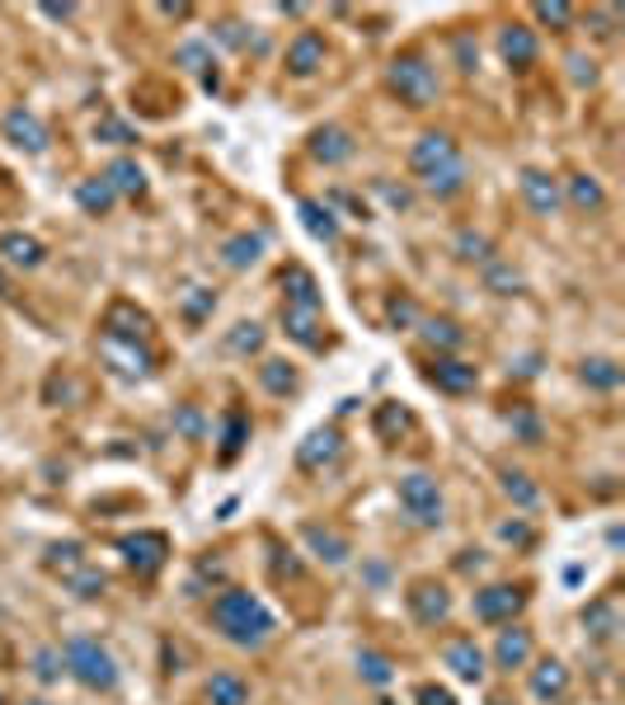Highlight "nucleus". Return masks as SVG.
<instances>
[{
    "mask_svg": "<svg viewBox=\"0 0 625 705\" xmlns=\"http://www.w3.org/2000/svg\"><path fill=\"white\" fill-rule=\"evenodd\" d=\"M409 165H414L419 183L433 197H457L465 189V161L447 132H423L414 141V151H409Z\"/></svg>",
    "mask_w": 625,
    "mask_h": 705,
    "instance_id": "1",
    "label": "nucleus"
},
{
    "mask_svg": "<svg viewBox=\"0 0 625 705\" xmlns=\"http://www.w3.org/2000/svg\"><path fill=\"white\" fill-rule=\"evenodd\" d=\"M212 620H217V630L226 634L231 644H245V649H259L268 634L278 630L273 612L254 598L245 588H226L217 602H212Z\"/></svg>",
    "mask_w": 625,
    "mask_h": 705,
    "instance_id": "2",
    "label": "nucleus"
},
{
    "mask_svg": "<svg viewBox=\"0 0 625 705\" xmlns=\"http://www.w3.org/2000/svg\"><path fill=\"white\" fill-rule=\"evenodd\" d=\"M386 85H391V94L400 99V104H409V108H429V104H437V94H443V80H437V70H433V62L423 52L391 56Z\"/></svg>",
    "mask_w": 625,
    "mask_h": 705,
    "instance_id": "3",
    "label": "nucleus"
},
{
    "mask_svg": "<svg viewBox=\"0 0 625 705\" xmlns=\"http://www.w3.org/2000/svg\"><path fill=\"white\" fill-rule=\"evenodd\" d=\"M62 663H66V672L90 691H113L118 687V663H113L109 649L99 640H90V634H71V640L62 644Z\"/></svg>",
    "mask_w": 625,
    "mask_h": 705,
    "instance_id": "4",
    "label": "nucleus"
},
{
    "mask_svg": "<svg viewBox=\"0 0 625 705\" xmlns=\"http://www.w3.org/2000/svg\"><path fill=\"white\" fill-rule=\"evenodd\" d=\"M400 503L405 513L419 522V527H437L443 522V493H437V479L433 475H405L400 479Z\"/></svg>",
    "mask_w": 625,
    "mask_h": 705,
    "instance_id": "5",
    "label": "nucleus"
},
{
    "mask_svg": "<svg viewBox=\"0 0 625 705\" xmlns=\"http://www.w3.org/2000/svg\"><path fill=\"white\" fill-rule=\"evenodd\" d=\"M118 550L127 555V564H132L137 574H161L165 560H169V536L165 531H132L123 536Z\"/></svg>",
    "mask_w": 625,
    "mask_h": 705,
    "instance_id": "6",
    "label": "nucleus"
},
{
    "mask_svg": "<svg viewBox=\"0 0 625 705\" xmlns=\"http://www.w3.org/2000/svg\"><path fill=\"white\" fill-rule=\"evenodd\" d=\"M522 602H527V592L513 588V584L480 588L475 592V620H485V626H503V620H513L522 612Z\"/></svg>",
    "mask_w": 625,
    "mask_h": 705,
    "instance_id": "7",
    "label": "nucleus"
},
{
    "mask_svg": "<svg viewBox=\"0 0 625 705\" xmlns=\"http://www.w3.org/2000/svg\"><path fill=\"white\" fill-rule=\"evenodd\" d=\"M409 598V612H414L419 626H443V620L451 616V598L443 584H433V578H419L414 588L405 592Z\"/></svg>",
    "mask_w": 625,
    "mask_h": 705,
    "instance_id": "8",
    "label": "nucleus"
},
{
    "mask_svg": "<svg viewBox=\"0 0 625 705\" xmlns=\"http://www.w3.org/2000/svg\"><path fill=\"white\" fill-rule=\"evenodd\" d=\"M5 141H14L20 151H28V155H42L48 151V127H42V118L34 108H10L5 113Z\"/></svg>",
    "mask_w": 625,
    "mask_h": 705,
    "instance_id": "9",
    "label": "nucleus"
},
{
    "mask_svg": "<svg viewBox=\"0 0 625 705\" xmlns=\"http://www.w3.org/2000/svg\"><path fill=\"white\" fill-rule=\"evenodd\" d=\"M339 457H344V433L339 428H316L296 447V465H302V471H324V465H334Z\"/></svg>",
    "mask_w": 625,
    "mask_h": 705,
    "instance_id": "10",
    "label": "nucleus"
},
{
    "mask_svg": "<svg viewBox=\"0 0 625 705\" xmlns=\"http://www.w3.org/2000/svg\"><path fill=\"white\" fill-rule=\"evenodd\" d=\"M99 352H104V362L113 367V372L118 376H151V352L141 348V344H127V338H104V344H99Z\"/></svg>",
    "mask_w": 625,
    "mask_h": 705,
    "instance_id": "11",
    "label": "nucleus"
},
{
    "mask_svg": "<svg viewBox=\"0 0 625 705\" xmlns=\"http://www.w3.org/2000/svg\"><path fill=\"white\" fill-rule=\"evenodd\" d=\"M151 334V316L137 310L132 302H113L104 316V338H127V344H141Z\"/></svg>",
    "mask_w": 625,
    "mask_h": 705,
    "instance_id": "12",
    "label": "nucleus"
},
{
    "mask_svg": "<svg viewBox=\"0 0 625 705\" xmlns=\"http://www.w3.org/2000/svg\"><path fill=\"white\" fill-rule=\"evenodd\" d=\"M429 381L443 395H471L475 386H480V372L471 362H461V358H437L433 367H429Z\"/></svg>",
    "mask_w": 625,
    "mask_h": 705,
    "instance_id": "13",
    "label": "nucleus"
},
{
    "mask_svg": "<svg viewBox=\"0 0 625 705\" xmlns=\"http://www.w3.org/2000/svg\"><path fill=\"white\" fill-rule=\"evenodd\" d=\"M499 52L513 70H527V66H536V56H541V42H536V34L527 24H508L499 34Z\"/></svg>",
    "mask_w": 625,
    "mask_h": 705,
    "instance_id": "14",
    "label": "nucleus"
},
{
    "mask_svg": "<svg viewBox=\"0 0 625 705\" xmlns=\"http://www.w3.org/2000/svg\"><path fill=\"white\" fill-rule=\"evenodd\" d=\"M282 330H288V338H296V344L310 348V352L324 348L320 310H310V306H288V302H282Z\"/></svg>",
    "mask_w": 625,
    "mask_h": 705,
    "instance_id": "15",
    "label": "nucleus"
},
{
    "mask_svg": "<svg viewBox=\"0 0 625 705\" xmlns=\"http://www.w3.org/2000/svg\"><path fill=\"white\" fill-rule=\"evenodd\" d=\"M522 197L536 217H556L560 207V183L546 175V169H522Z\"/></svg>",
    "mask_w": 625,
    "mask_h": 705,
    "instance_id": "16",
    "label": "nucleus"
},
{
    "mask_svg": "<svg viewBox=\"0 0 625 705\" xmlns=\"http://www.w3.org/2000/svg\"><path fill=\"white\" fill-rule=\"evenodd\" d=\"M320 66H324V38L316 28H306V34H296L292 48H288V70L292 76H316Z\"/></svg>",
    "mask_w": 625,
    "mask_h": 705,
    "instance_id": "17",
    "label": "nucleus"
},
{
    "mask_svg": "<svg viewBox=\"0 0 625 705\" xmlns=\"http://www.w3.org/2000/svg\"><path fill=\"white\" fill-rule=\"evenodd\" d=\"M310 155H316L320 165H344V161H353V137L334 123L316 127V132H310Z\"/></svg>",
    "mask_w": 625,
    "mask_h": 705,
    "instance_id": "18",
    "label": "nucleus"
},
{
    "mask_svg": "<svg viewBox=\"0 0 625 705\" xmlns=\"http://www.w3.org/2000/svg\"><path fill=\"white\" fill-rule=\"evenodd\" d=\"M443 663L461 677V682H480V677H485V654H480L475 640H451L443 649Z\"/></svg>",
    "mask_w": 625,
    "mask_h": 705,
    "instance_id": "19",
    "label": "nucleus"
},
{
    "mask_svg": "<svg viewBox=\"0 0 625 705\" xmlns=\"http://www.w3.org/2000/svg\"><path fill=\"white\" fill-rule=\"evenodd\" d=\"M564 691H570V668H564L560 658L536 663V672H532V696L556 705V701H564Z\"/></svg>",
    "mask_w": 625,
    "mask_h": 705,
    "instance_id": "20",
    "label": "nucleus"
},
{
    "mask_svg": "<svg viewBox=\"0 0 625 705\" xmlns=\"http://www.w3.org/2000/svg\"><path fill=\"white\" fill-rule=\"evenodd\" d=\"M282 287H288V306L320 310V282H316V273H310V268L288 264V268H282Z\"/></svg>",
    "mask_w": 625,
    "mask_h": 705,
    "instance_id": "21",
    "label": "nucleus"
},
{
    "mask_svg": "<svg viewBox=\"0 0 625 705\" xmlns=\"http://www.w3.org/2000/svg\"><path fill=\"white\" fill-rule=\"evenodd\" d=\"M296 211H302V226L316 240H324V245H334V240H339V217L330 211V203H320V197H302Z\"/></svg>",
    "mask_w": 625,
    "mask_h": 705,
    "instance_id": "22",
    "label": "nucleus"
},
{
    "mask_svg": "<svg viewBox=\"0 0 625 705\" xmlns=\"http://www.w3.org/2000/svg\"><path fill=\"white\" fill-rule=\"evenodd\" d=\"M207 705H250V682L240 672H212L207 677Z\"/></svg>",
    "mask_w": 625,
    "mask_h": 705,
    "instance_id": "23",
    "label": "nucleus"
},
{
    "mask_svg": "<svg viewBox=\"0 0 625 705\" xmlns=\"http://www.w3.org/2000/svg\"><path fill=\"white\" fill-rule=\"evenodd\" d=\"M527 658H532V634H527V630H518V626H513V630H503V634H499V644H494V663L513 672V668H522Z\"/></svg>",
    "mask_w": 625,
    "mask_h": 705,
    "instance_id": "24",
    "label": "nucleus"
},
{
    "mask_svg": "<svg viewBox=\"0 0 625 705\" xmlns=\"http://www.w3.org/2000/svg\"><path fill=\"white\" fill-rule=\"evenodd\" d=\"M0 254H5L14 268H38L42 264V240L24 235V231H5L0 235Z\"/></svg>",
    "mask_w": 625,
    "mask_h": 705,
    "instance_id": "25",
    "label": "nucleus"
},
{
    "mask_svg": "<svg viewBox=\"0 0 625 705\" xmlns=\"http://www.w3.org/2000/svg\"><path fill=\"white\" fill-rule=\"evenodd\" d=\"M302 536H306V546L316 550L320 560H330V564H344V560L353 555V546H348L339 531H330V527H306Z\"/></svg>",
    "mask_w": 625,
    "mask_h": 705,
    "instance_id": "26",
    "label": "nucleus"
},
{
    "mask_svg": "<svg viewBox=\"0 0 625 705\" xmlns=\"http://www.w3.org/2000/svg\"><path fill=\"white\" fill-rule=\"evenodd\" d=\"M104 179H109V189L113 193H146V175H141V165L137 161H113L109 169H104Z\"/></svg>",
    "mask_w": 625,
    "mask_h": 705,
    "instance_id": "27",
    "label": "nucleus"
},
{
    "mask_svg": "<svg viewBox=\"0 0 625 705\" xmlns=\"http://www.w3.org/2000/svg\"><path fill=\"white\" fill-rule=\"evenodd\" d=\"M113 197H118V193L109 189V179H104V175H99V179H85L80 189H76V203H80L85 211H90V217H104V211L113 207Z\"/></svg>",
    "mask_w": 625,
    "mask_h": 705,
    "instance_id": "28",
    "label": "nucleus"
},
{
    "mask_svg": "<svg viewBox=\"0 0 625 705\" xmlns=\"http://www.w3.org/2000/svg\"><path fill=\"white\" fill-rule=\"evenodd\" d=\"M259 249H264V235H235L221 245V259H226V268H250L259 259Z\"/></svg>",
    "mask_w": 625,
    "mask_h": 705,
    "instance_id": "29",
    "label": "nucleus"
},
{
    "mask_svg": "<svg viewBox=\"0 0 625 705\" xmlns=\"http://www.w3.org/2000/svg\"><path fill=\"white\" fill-rule=\"evenodd\" d=\"M570 203H574L578 211H598V207L607 203V193H602V183L592 179V175H574V179H570Z\"/></svg>",
    "mask_w": 625,
    "mask_h": 705,
    "instance_id": "30",
    "label": "nucleus"
},
{
    "mask_svg": "<svg viewBox=\"0 0 625 705\" xmlns=\"http://www.w3.org/2000/svg\"><path fill=\"white\" fill-rule=\"evenodd\" d=\"M584 626H588V634H598V640H612V634L621 630V616H616L612 602H592L584 612Z\"/></svg>",
    "mask_w": 625,
    "mask_h": 705,
    "instance_id": "31",
    "label": "nucleus"
},
{
    "mask_svg": "<svg viewBox=\"0 0 625 705\" xmlns=\"http://www.w3.org/2000/svg\"><path fill=\"white\" fill-rule=\"evenodd\" d=\"M578 376H584L592 390H616V386H621V367H616L612 358H588Z\"/></svg>",
    "mask_w": 625,
    "mask_h": 705,
    "instance_id": "32",
    "label": "nucleus"
},
{
    "mask_svg": "<svg viewBox=\"0 0 625 705\" xmlns=\"http://www.w3.org/2000/svg\"><path fill=\"white\" fill-rule=\"evenodd\" d=\"M259 381H264V390L268 395H288L296 390V372H292V362H278V358H268L259 367Z\"/></svg>",
    "mask_w": 625,
    "mask_h": 705,
    "instance_id": "33",
    "label": "nucleus"
},
{
    "mask_svg": "<svg viewBox=\"0 0 625 705\" xmlns=\"http://www.w3.org/2000/svg\"><path fill=\"white\" fill-rule=\"evenodd\" d=\"M245 437H250V419L240 414V409H231V414H226V428H221V457L231 461L240 447H245Z\"/></svg>",
    "mask_w": 625,
    "mask_h": 705,
    "instance_id": "34",
    "label": "nucleus"
},
{
    "mask_svg": "<svg viewBox=\"0 0 625 705\" xmlns=\"http://www.w3.org/2000/svg\"><path fill=\"white\" fill-rule=\"evenodd\" d=\"M423 338H429L433 348H461L465 344L461 324H451V320H423Z\"/></svg>",
    "mask_w": 625,
    "mask_h": 705,
    "instance_id": "35",
    "label": "nucleus"
},
{
    "mask_svg": "<svg viewBox=\"0 0 625 705\" xmlns=\"http://www.w3.org/2000/svg\"><path fill=\"white\" fill-rule=\"evenodd\" d=\"M503 493L508 499H513L518 508H536V499H541V493H536V485L522 471H503Z\"/></svg>",
    "mask_w": 625,
    "mask_h": 705,
    "instance_id": "36",
    "label": "nucleus"
},
{
    "mask_svg": "<svg viewBox=\"0 0 625 705\" xmlns=\"http://www.w3.org/2000/svg\"><path fill=\"white\" fill-rule=\"evenodd\" d=\"M226 348H231V352H259L264 348V330L254 320H240L231 330V338H226Z\"/></svg>",
    "mask_w": 625,
    "mask_h": 705,
    "instance_id": "37",
    "label": "nucleus"
},
{
    "mask_svg": "<svg viewBox=\"0 0 625 705\" xmlns=\"http://www.w3.org/2000/svg\"><path fill=\"white\" fill-rule=\"evenodd\" d=\"M358 672L367 677V682L386 687V682H391V658H381L377 649H362V654H358Z\"/></svg>",
    "mask_w": 625,
    "mask_h": 705,
    "instance_id": "38",
    "label": "nucleus"
},
{
    "mask_svg": "<svg viewBox=\"0 0 625 705\" xmlns=\"http://www.w3.org/2000/svg\"><path fill=\"white\" fill-rule=\"evenodd\" d=\"M532 10H536V20L550 24V28H570L574 24V10L560 5V0H541V5H532Z\"/></svg>",
    "mask_w": 625,
    "mask_h": 705,
    "instance_id": "39",
    "label": "nucleus"
},
{
    "mask_svg": "<svg viewBox=\"0 0 625 705\" xmlns=\"http://www.w3.org/2000/svg\"><path fill=\"white\" fill-rule=\"evenodd\" d=\"M457 249H461V259H475V264H489V259H494V254H489V240L475 235V231H461V235H457Z\"/></svg>",
    "mask_w": 625,
    "mask_h": 705,
    "instance_id": "40",
    "label": "nucleus"
},
{
    "mask_svg": "<svg viewBox=\"0 0 625 705\" xmlns=\"http://www.w3.org/2000/svg\"><path fill=\"white\" fill-rule=\"evenodd\" d=\"M409 428V414L400 405H381V414H377V433L381 437H395V433H405Z\"/></svg>",
    "mask_w": 625,
    "mask_h": 705,
    "instance_id": "41",
    "label": "nucleus"
},
{
    "mask_svg": "<svg viewBox=\"0 0 625 705\" xmlns=\"http://www.w3.org/2000/svg\"><path fill=\"white\" fill-rule=\"evenodd\" d=\"M386 320L395 324V330H405V324H414V320H419V310H414V302H409V296H391Z\"/></svg>",
    "mask_w": 625,
    "mask_h": 705,
    "instance_id": "42",
    "label": "nucleus"
},
{
    "mask_svg": "<svg viewBox=\"0 0 625 705\" xmlns=\"http://www.w3.org/2000/svg\"><path fill=\"white\" fill-rule=\"evenodd\" d=\"M38 677L42 682H52V677H62L66 672V663H62V649H38Z\"/></svg>",
    "mask_w": 625,
    "mask_h": 705,
    "instance_id": "43",
    "label": "nucleus"
},
{
    "mask_svg": "<svg viewBox=\"0 0 625 705\" xmlns=\"http://www.w3.org/2000/svg\"><path fill=\"white\" fill-rule=\"evenodd\" d=\"M94 137H99V141H118V146H127V141H137V132H132V127H127V123H118V118H104V123L94 127Z\"/></svg>",
    "mask_w": 625,
    "mask_h": 705,
    "instance_id": "44",
    "label": "nucleus"
},
{
    "mask_svg": "<svg viewBox=\"0 0 625 705\" xmlns=\"http://www.w3.org/2000/svg\"><path fill=\"white\" fill-rule=\"evenodd\" d=\"M179 62L189 66V70H203V76H207V66H212V52L203 48V42H183V48H179Z\"/></svg>",
    "mask_w": 625,
    "mask_h": 705,
    "instance_id": "45",
    "label": "nucleus"
},
{
    "mask_svg": "<svg viewBox=\"0 0 625 705\" xmlns=\"http://www.w3.org/2000/svg\"><path fill=\"white\" fill-rule=\"evenodd\" d=\"M489 287H499V292L508 296V292H518V287H522V278L513 273V268H503V264H494V259H489Z\"/></svg>",
    "mask_w": 625,
    "mask_h": 705,
    "instance_id": "46",
    "label": "nucleus"
},
{
    "mask_svg": "<svg viewBox=\"0 0 625 705\" xmlns=\"http://www.w3.org/2000/svg\"><path fill=\"white\" fill-rule=\"evenodd\" d=\"M414 701H419V705H457V696H451L447 687H437V682H423V687L414 691Z\"/></svg>",
    "mask_w": 625,
    "mask_h": 705,
    "instance_id": "47",
    "label": "nucleus"
},
{
    "mask_svg": "<svg viewBox=\"0 0 625 705\" xmlns=\"http://www.w3.org/2000/svg\"><path fill=\"white\" fill-rule=\"evenodd\" d=\"M71 588H76L80 598H99V592H104V574H76Z\"/></svg>",
    "mask_w": 625,
    "mask_h": 705,
    "instance_id": "48",
    "label": "nucleus"
},
{
    "mask_svg": "<svg viewBox=\"0 0 625 705\" xmlns=\"http://www.w3.org/2000/svg\"><path fill=\"white\" fill-rule=\"evenodd\" d=\"M52 564H62V569H76V564H80V546L76 541L52 546Z\"/></svg>",
    "mask_w": 625,
    "mask_h": 705,
    "instance_id": "49",
    "label": "nucleus"
},
{
    "mask_svg": "<svg viewBox=\"0 0 625 705\" xmlns=\"http://www.w3.org/2000/svg\"><path fill=\"white\" fill-rule=\"evenodd\" d=\"M183 306H189V316H193V320H203V316H207V310H212V292H203V287H193V296H189V302H183Z\"/></svg>",
    "mask_w": 625,
    "mask_h": 705,
    "instance_id": "50",
    "label": "nucleus"
},
{
    "mask_svg": "<svg viewBox=\"0 0 625 705\" xmlns=\"http://www.w3.org/2000/svg\"><path fill=\"white\" fill-rule=\"evenodd\" d=\"M513 428L527 437V443H536V437H541V423H536L532 414H513Z\"/></svg>",
    "mask_w": 625,
    "mask_h": 705,
    "instance_id": "51",
    "label": "nucleus"
},
{
    "mask_svg": "<svg viewBox=\"0 0 625 705\" xmlns=\"http://www.w3.org/2000/svg\"><path fill=\"white\" fill-rule=\"evenodd\" d=\"M42 14H48V20H71V14H76V5H71V0H62V5H56V0H48V5H42Z\"/></svg>",
    "mask_w": 625,
    "mask_h": 705,
    "instance_id": "52",
    "label": "nucleus"
},
{
    "mask_svg": "<svg viewBox=\"0 0 625 705\" xmlns=\"http://www.w3.org/2000/svg\"><path fill=\"white\" fill-rule=\"evenodd\" d=\"M570 66H574V80H592V76H598L588 56H570Z\"/></svg>",
    "mask_w": 625,
    "mask_h": 705,
    "instance_id": "53",
    "label": "nucleus"
},
{
    "mask_svg": "<svg viewBox=\"0 0 625 705\" xmlns=\"http://www.w3.org/2000/svg\"><path fill=\"white\" fill-rule=\"evenodd\" d=\"M179 428L189 433V437H197V433H203V423H197V414H193V409H183V414H179Z\"/></svg>",
    "mask_w": 625,
    "mask_h": 705,
    "instance_id": "54",
    "label": "nucleus"
},
{
    "mask_svg": "<svg viewBox=\"0 0 625 705\" xmlns=\"http://www.w3.org/2000/svg\"><path fill=\"white\" fill-rule=\"evenodd\" d=\"M0 296H10V282H5V273H0Z\"/></svg>",
    "mask_w": 625,
    "mask_h": 705,
    "instance_id": "55",
    "label": "nucleus"
},
{
    "mask_svg": "<svg viewBox=\"0 0 625 705\" xmlns=\"http://www.w3.org/2000/svg\"><path fill=\"white\" fill-rule=\"evenodd\" d=\"M28 705H48V701H28Z\"/></svg>",
    "mask_w": 625,
    "mask_h": 705,
    "instance_id": "56",
    "label": "nucleus"
},
{
    "mask_svg": "<svg viewBox=\"0 0 625 705\" xmlns=\"http://www.w3.org/2000/svg\"><path fill=\"white\" fill-rule=\"evenodd\" d=\"M494 705H503V701H494Z\"/></svg>",
    "mask_w": 625,
    "mask_h": 705,
    "instance_id": "57",
    "label": "nucleus"
},
{
    "mask_svg": "<svg viewBox=\"0 0 625 705\" xmlns=\"http://www.w3.org/2000/svg\"><path fill=\"white\" fill-rule=\"evenodd\" d=\"M0 705H5V701H0Z\"/></svg>",
    "mask_w": 625,
    "mask_h": 705,
    "instance_id": "58",
    "label": "nucleus"
}]
</instances>
